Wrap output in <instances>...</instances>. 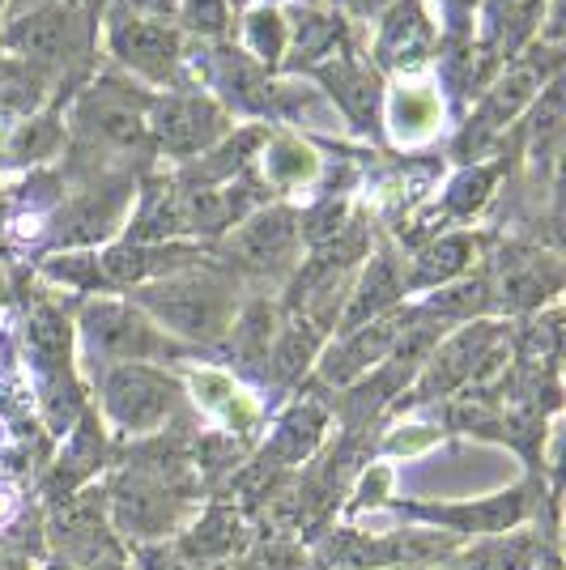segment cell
Listing matches in <instances>:
<instances>
[{
	"label": "cell",
	"instance_id": "1",
	"mask_svg": "<svg viewBox=\"0 0 566 570\" xmlns=\"http://www.w3.org/2000/svg\"><path fill=\"white\" fill-rule=\"evenodd\" d=\"M103 404L119 430L145 434L170 417V409L179 404V383L149 366H119L103 383Z\"/></svg>",
	"mask_w": 566,
	"mask_h": 570
},
{
	"label": "cell",
	"instance_id": "2",
	"mask_svg": "<svg viewBox=\"0 0 566 570\" xmlns=\"http://www.w3.org/2000/svg\"><path fill=\"white\" fill-rule=\"evenodd\" d=\"M142 303L154 307V315L163 320L166 328L196 336V341H213L231 320L226 294L209 282H166L158 289H145Z\"/></svg>",
	"mask_w": 566,
	"mask_h": 570
},
{
	"label": "cell",
	"instance_id": "3",
	"mask_svg": "<svg viewBox=\"0 0 566 570\" xmlns=\"http://www.w3.org/2000/svg\"><path fill=\"white\" fill-rule=\"evenodd\" d=\"M541 77H545L541 60H533V56H528V60H519L516 69L507 72L495 90L477 102V116H472L469 128L460 132L456 149H460V154H481V149H490L498 132H502L519 111H528V107L537 102V86H541Z\"/></svg>",
	"mask_w": 566,
	"mask_h": 570
},
{
	"label": "cell",
	"instance_id": "11",
	"mask_svg": "<svg viewBox=\"0 0 566 570\" xmlns=\"http://www.w3.org/2000/svg\"><path fill=\"white\" fill-rule=\"evenodd\" d=\"M264 170H269L273 184H308V179H315L320 163H315V154L303 141L277 137V141L269 145V154H264Z\"/></svg>",
	"mask_w": 566,
	"mask_h": 570
},
{
	"label": "cell",
	"instance_id": "4",
	"mask_svg": "<svg viewBox=\"0 0 566 570\" xmlns=\"http://www.w3.org/2000/svg\"><path fill=\"white\" fill-rule=\"evenodd\" d=\"M111 51L128 69H137L149 81H170V72L179 69V35L158 18H137V13H116L111 18Z\"/></svg>",
	"mask_w": 566,
	"mask_h": 570
},
{
	"label": "cell",
	"instance_id": "6",
	"mask_svg": "<svg viewBox=\"0 0 566 570\" xmlns=\"http://www.w3.org/2000/svg\"><path fill=\"white\" fill-rule=\"evenodd\" d=\"M222 132H226V116L209 98L170 95L154 107V137L170 154H205V145H213Z\"/></svg>",
	"mask_w": 566,
	"mask_h": 570
},
{
	"label": "cell",
	"instance_id": "7",
	"mask_svg": "<svg viewBox=\"0 0 566 570\" xmlns=\"http://www.w3.org/2000/svg\"><path fill=\"white\" fill-rule=\"evenodd\" d=\"M86 341L103 357H124V362L163 350V336L154 333L137 311L116 307V303H95L86 311Z\"/></svg>",
	"mask_w": 566,
	"mask_h": 570
},
{
	"label": "cell",
	"instance_id": "8",
	"mask_svg": "<svg viewBox=\"0 0 566 570\" xmlns=\"http://www.w3.org/2000/svg\"><path fill=\"white\" fill-rule=\"evenodd\" d=\"M320 77H324V86L336 95V102L345 107V116L354 119V128L375 132V124H379V81L375 77L358 69L354 56L324 60V65H320Z\"/></svg>",
	"mask_w": 566,
	"mask_h": 570
},
{
	"label": "cell",
	"instance_id": "5",
	"mask_svg": "<svg viewBox=\"0 0 566 570\" xmlns=\"http://www.w3.org/2000/svg\"><path fill=\"white\" fill-rule=\"evenodd\" d=\"M435 43H439V35H435V22L426 13V0H397L383 13V26H379L375 60L379 69L388 72L422 69L435 56Z\"/></svg>",
	"mask_w": 566,
	"mask_h": 570
},
{
	"label": "cell",
	"instance_id": "9",
	"mask_svg": "<svg viewBox=\"0 0 566 570\" xmlns=\"http://www.w3.org/2000/svg\"><path fill=\"white\" fill-rule=\"evenodd\" d=\"M439 95H435V86H397L392 98H388V128H392V137L404 145H422L426 137H435V128H439Z\"/></svg>",
	"mask_w": 566,
	"mask_h": 570
},
{
	"label": "cell",
	"instance_id": "13",
	"mask_svg": "<svg viewBox=\"0 0 566 570\" xmlns=\"http://www.w3.org/2000/svg\"><path fill=\"white\" fill-rule=\"evenodd\" d=\"M285 43H290V26H285V18L277 9H256V13H247V48L256 51V60L277 65Z\"/></svg>",
	"mask_w": 566,
	"mask_h": 570
},
{
	"label": "cell",
	"instance_id": "17",
	"mask_svg": "<svg viewBox=\"0 0 566 570\" xmlns=\"http://www.w3.org/2000/svg\"><path fill=\"white\" fill-rule=\"evenodd\" d=\"M443 9H448V22H451V35L460 39V30H465V18H469L472 9H477V0H439Z\"/></svg>",
	"mask_w": 566,
	"mask_h": 570
},
{
	"label": "cell",
	"instance_id": "15",
	"mask_svg": "<svg viewBox=\"0 0 566 570\" xmlns=\"http://www.w3.org/2000/svg\"><path fill=\"white\" fill-rule=\"evenodd\" d=\"M495 179H498V167H472L465 170L456 184L448 188V205L456 209V214H472L486 196H490V188H495Z\"/></svg>",
	"mask_w": 566,
	"mask_h": 570
},
{
	"label": "cell",
	"instance_id": "18",
	"mask_svg": "<svg viewBox=\"0 0 566 570\" xmlns=\"http://www.w3.org/2000/svg\"><path fill=\"white\" fill-rule=\"evenodd\" d=\"M9 515H13V494H9V490H0V523L9 520Z\"/></svg>",
	"mask_w": 566,
	"mask_h": 570
},
{
	"label": "cell",
	"instance_id": "14",
	"mask_svg": "<svg viewBox=\"0 0 566 570\" xmlns=\"http://www.w3.org/2000/svg\"><path fill=\"white\" fill-rule=\"evenodd\" d=\"M367 289H358L354 307H350V315H345V324L350 328H358L367 315H375L379 307H388V303H397V294H401V285H397V273L388 268V264L379 261L371 273H367Z\"/></svg>",
	"mask_w": 566,
	"mask_h": 570
},
{
	"label": "cell",
	"instance_id": "10",
	"mask_svg": "<svg viewBox=\"0 0 566 570\" xmlns=\"http://www.w3.org/2000/svg\"><path fill=\"white\" fill-rule=\"evenodd\" d=\"M285 26H294V51H290V65H299V69H308V65H324L329 60L332 43L341 39V26L332 13H320V9H303V13H294Z\"/></svg>",
	"mask_w": 566,
	"mask_h": 570
},
{
	"label": "cell",
	"instance_id": "16",
	"mask_svg": "<svg viewBox=\"0 0 566 570\" xmlns=\"http://www.w3.org/2000/svg\"><path fill=\"white\" fill-rule=\"evenodd\" d=\"M537 546L528 541H502V546H486L469 558V570H528V558Z\"/></svg>",
	"mask_w": 566,
	"mask_h": 570
},
{
	"label": "cell",
	"instance_id": "12",
	"mask_svg": "<svg viewBox=\"0 0 566 570\" xmlns=\"http://www.w3.org/2000/svg\"><path fill=\"white\" fill-rule=\"evenodd\" d=\"M472 256V238H443V243H435L430 252H426L418 268H413V277L409 285H426V282H443V277H456Z\"/></svg>",
	"mask_w": 566,
	"mask_h": 570
}]
</instances>
